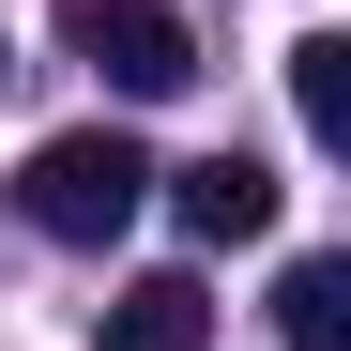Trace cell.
<instances>
[{"label":"cell","mask_w":351,"mask_h":351,"mask_svg":"<svg viewBox=\"0 0 351 351\" xmlns=\"http://www.w3.org/2000/svg\"><path fill=\"white\" fill-rule=\"evenodd\" d=\"M0 77H16V46H0Z\"/></svg>","instance_id":"7"},{"label":"cell","mask_w":351,"mask_h":351,"mask_svg":"<svg viewBox=\"0 0 351 351\" xmlns=\"http://www.w3.org/2000/svg\"><path fill=\"white\" fill-rule=\"evenodd\" d=\"M138 199H153V153H138L123 123H77V138H46V153L16 168V214L46 229V245H123Z\"/></svg>","instance_id":"1"},{"label":"cell","mask_w":351,"mask_h":351,"mask_svg":"<svg viewBox=\"0 0 351 351\" xmlns=\"http://www.w3.org/2000/svg\"><path fill=\"white\" fill-rule=\"evenodd\" d=\"M62 46L107 77V92H138V107H168L199 77V31L168 16V0H62Z\"/></svg>","instance_id":"2"},{"label":"cell","mask_w":351,"mask_h":351,"mask_svg":"<svg viewBox=\"0 0 351 351\" xmlns=\"http://www.w3.org/2000/svg\"><path fill=\"white\" fill-rule=\"evenodd\" d=\"M168 214H184V245H260L275 229V168L260 153H199V168H153Z\"/></svg>","instance_id":"3"},{"label":"cell","mask_w":351,"mask_h":351,"mask_svg":"<svg viewBox=\"0 0 351 351\" xmlns=\"http://www.w3.org/2000/svg\"><path fill=\"white\" fill-rule=\"evenodd\" d=\"M92 336L107 351H214V306H199V275H123L92 306Z\"/></svg>","instance_id":"4"},{"label":"cell","mask_w":351,"mask_h":351,"mask_svg":"<svg viewBox=\"0 0 351 351\" xmlns=\"http://www.w3.org/2000/svg\"><path fill=\"white\" fill-rule=\"evenodd\" d=\"M290 107H306L321 153H351V31H306V46H290Z\"/></svg>","instance_id":"6"},{"label":"cell","mask_w":351,"mask_h":351,"mask_svg":"<svg viewBox=\"0 0 351 351\" xmlns=\"http://www.w3.org/2000/svg\"><path fill=\"white\" fill-rule=\"evenodd\" d=\"M275 336H290V351H351V260H321V245L290 260V275H275Z\"/></svg>","instance_id":"5"}]
</instances>
